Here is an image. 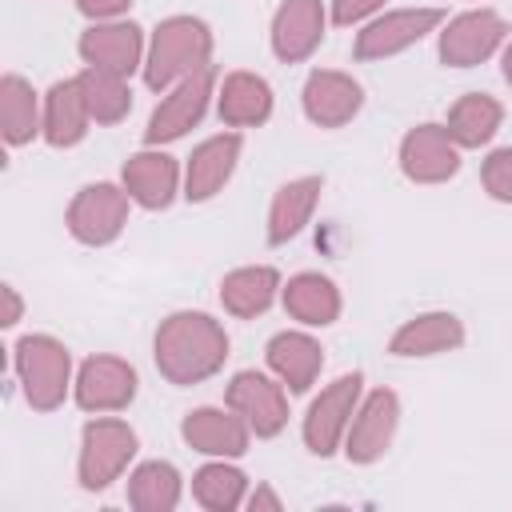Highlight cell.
<instances>
[{
	"mask_svg": "<svg viewBox=\"0 0 512 512\" xmlns=\"http://www.w3.org/2000/svg\"><path fill=\"white\" fill-rule=\"evenodd\" d=\"M152 360L168 384L192 388L224 368L228 332L208 312H172L152 336Z\"/></svg>",
	"mask_w": 512,
	"mask_h": 512,
	"instance_id": "obj_1",
	"label": "cell"
},
{
	"mask_svg": "<svg viewBox=\"0 0 512 512\" xmlns=\"http://www.w3.org/2000/svg\"><path fill=\"white\" fill-rule=\"evenodd\" d=\"M440 24H444L440 8H396V12H384V16H376L372 24H364L356 32L352 56L356 60H388V56L420 44Z\"/></svg>",
	"mask_w": 512,
	"mask_h": 512,
	"instance_id": "obj_11",
	"label": "cell"
},
{
	"mask_svg": "<svg viewBox=\"0 0 512 512\" xmlns=\"http://www.w3.org/2000/svg\"><path fill=\"white\" fill-rule=\"evenodd\" d=\"M328 28V12L320 0H280L276 16H272V52L280 64H300L308 60Z\"/></svg>",
	"mask_w": 512,
	"mask_h": 512,
	"instance_id": "obj_18",
	"label": "cell"
},
{
	"mask_svg": "<svg viewBox=\"0 0 512 512\" xmlns=\"http://www.w3.org/2000/svg\"><path fill=\"white\" fill-rule=\"evenodd\" d=\"M280 288L284 284H280V272L272 264H244V268H232L220 280V304H224V312H232L240 320H252V316L272 308Z\"/></svg>",
	"mask_w": 512,
	"mask_h": 512,
	"instance_id": "obj_27",
	"label": "cell"
},
{
	"mask_svg": "<svg viewBox=\"0 0 512 512\" xmlns=\"http://www.w3.org/2000/svg\"><path fill=\"white\" fill-rule=\"evenodd\" d=\"M500 76L512 84V40L504 44V52H500Z\"/></svg>",
	"mask_w": 512,
	"mask_h": 512,
	"instance_id": "obj_37",
	"label": "cell"
},
{
	"mask_svg": "<svg viewBox=\"0 0 512 512\" xmlns=\"http://www.w3.org/2000/svg\"><path fill=\"white\" fill-rule=\"evenodd\" d=\"M128 204H132V196L124 192V184L96 180V184H84V188L72 196L64 224H68L72 240H80V244H88V248H104V244H112V240L124 232V224H128Z\"/></svg>",
	"mask_w": 512,
	"mask_h": 512,
	"instance_id": "obj_7",
	"label": "cell"
},
{
	"mask_svg": "<svg viewBox=\"0 0 512 512\" xmlns=\"http://www.w3.org/2000/svg\"><path fill=\"white\" fill-rule=\"evenodd\" d=\"M400 428V396L392 388H372L368 396H360V408L348 424L344 436V456L352 464H376L384 460V452L392 448Z\"/></svg>",
	"mask_w": 512,
	"mask_h": 512,
	"instance_id": "obj_10",
	"label": "cell"
},
{
	"mask_svg": "<svg viewBox=\"0 0 512 512\" xmlns=\"http://www.w3.org/2000/svg\"><path fill=\"white\" fill-rule=\"evenodd\" d=\"M508 40V20L492 8H472L440 28V60L448 68H476Z\"/></svg>",
	"mask_w": 512,
	"mask_h": 512,
	"instance_id": "obj_9",
	"label": "cell"
},
{
	"mask_svg": "<svg viewBox=\"0 0 512 512\" xmlns=\"http://www.w3.org/2000/svg\"><path fill=\"white\" fill-rule=\"evenodd\" d=\"M0 296H4V312H0V328H16V324L24 320V300H20V292H16L12 284H4V288H0Z\"/></svg>",
	"mask_w": 512,
	"mask_h": 512,
	"instance_id": "obj_35",
	"label": "cell"
},
{
	"mask_svg": "<svg viewBox=\"0 0 512 512\" xmlns=\"http://www.w3.org/2000/svg\"><path fill=\"white\" fill-rule=\"evenodd\" d=\"M400 172L412 184H444L460 172V144L444 124H416L400 140Z\"/></svg>",
	"mask_w": 512,
	"mask_h": 512,
	"instance_id": "obj_13",
	"label": "cell"
},
{
	"mask_svg": "<svg viewBox=\"0 0 512 512\" xmlns=\"http://www.w3.org/2000/svg\"><path fill=\"white\" fill-rule=\"evenodd\" d=\"M140 440L132 432V424L116 420V416H96L84 424L80 432V460H76V480L84 492H104L112 480L124 476V468L132 464Z\"/></svg>",
	"mask_w": 512,
	"mask_h": 512,
	"instance_id": "obj_4",
	"label": "cell"
},
{
	"mask_svg": "<svg viewBox=\"0 0 512 512\" xmlns=\"http://www.w3.org/2000/svg\"><path fill=\"white\" fill-rule=\"evenodd\" d=\"M120 184H124V192L132 196V204H140V208H148V212H160V208H168L172 200H176V192H180V164L164 152V148H140V152H132L128 160H124V168H120Z\"/></svg>",
	"mask_w": 512,
	"mask_h": 512,
	"instance_id": "obj_16",
	"label": "cell"
},
{
	"mask_svg": "<svg viewBox=\"0 0 512 512\" xmlns=\"http://www.w3.org/2000/svg\"><path fill=\"white\" fill-rule=\"evenodd\" d=\"M184 496V480L168 460H144L128 472V504L136 512H172Z\"/></svg>",
	"mask_w": 512,
	"mask_h": 512,
	"instance_id": "obj_29",
	"label": "cell"
},
{
	"mask_svg": "<svg viewBox=\"0 0 512 512\" xmlns=\"http://www.w3.org/2000/svg\"><path fill=\"white\" fill-rule=\"evenodd\" d=\"M212 64V28L200 16H168L156 24L144 52V84L168 92L184 76Z\"/></svg>",
	"mask_w": 512,
	"mask_h": 512,
	"instance_id": "obj_2",
	"label": "cell"
},
{
	"mask_svg": "<svg viewBox=\"0 0 512 512\" xmlns=\"http://www.w3.org/2000/svg\"><path fill=\"white\" fill-rule=\"evenodd\" d=\"M12 368H16V380H20L28 408H36V412H56L64 404L68 388L76 384L72 380V352L48 332L20 336L12 344Z\"/></svg>",
	"mask_w": 512,
	"mask_h": 512,
	"instance_id": "obj_3",
	"label": "cell"
},
{
	"mask_svg": "<svg viewBox=\"0 0 512 512\" xmlns=\"http://www.w3.org/2000/svg\"><path fill=\"white\" fill-rule=\"evenodd\" d=\"M180 436L192 452H204V456H220V460H236L248 452L252 444V428L224 404V408H192L184 420H180Z\"/></svg>",
	"mask_w": 512,
	"mask_h": 512,
	"instance_id": "obj_17",
	"label": "cell"
},
{
	"mask_svg": "<svg viewBox=\"0 0 512 512\" xmlns=\"http://www.w3.org/2000/svg\"><path fill=\"white\" fill-rule=\"evenodd\" d=\"M500 120H504V104L496 96H488V92H464L448 108L444 128H448V136L460 148H480V144H488L496 136Z\"/></svg>",
	"mask_w": 512,
	"mask_h": 512,
	"instance_id": "obj_28",
	"label": "cell"
},
{
	"mask_svg": "<svg viewBox=\"0 0 512 512\" xmlns=\"http://www.w3.org/2000/svg\"><path fill=\"white\" fill-rule=\"evenodd\" d=\"M280 300H284V312L308 328H328L340 320V288L324 276V272H296L284 288H280Z\"/></svg>",
	"mask_w": 512,
	"mask_h": 512,
	"instance_id": "obj_26",
	"label": "cell"
},
{
	"mask_svg": "<svg viewBox=\"0 0 512 512\" xmlns=\"http://www.w3.org/2000/svg\"><path fill=\"white\" fill-rule=\"evenodd\" d=\"M192 500L200 508H208V512H232V508H240L248 500V476L236 464L216 456L212 464H204L192 476Z\"/></svg>",
	"mask_w": 512,
	"mask_h": 512,
	"instance_id": "obj_31",
	"label": "cell"
},
{
	"mask_svg": "<svg viewBox=\"0 0 512 512\" xmlns=\"http://www.w3.org/2000/svg\"><path fill=\"white\" fill-rule=\"evenodd\" d=\"M216 112L228 128H260L272 116V84L256 72H228L216 88Z\"/></svg>",
	"mask_w": 512,
	"mask_h": 512,
	"instance_id": "obj_23",
	"label": "cell"
},
{
	"mask_svg": "<svg viewBox=\"0 0 512 512\" xmlns=\"http://www.w3.org/2000/svg\"><path fill=\"white\" fill-rule=\"evenodd\" d=\"M224 404L252 428V436L260 440H272L284 432L288 424V396H284V384L264 376V372H236L224 388Z\"/></svg>",
	"mask_w": 512,
	"mask_h": 512,
	"instance_id": "obj_8",
	"label": "cell"
},
{
	"mask_svg": "<svg viewBox=\"0 0 512 512\" xmlns=\"http://www.w3.org/2000/svg\"><path fill=\"white\" fill-rule=\"evenodd\" d=\"M320 192H324V176H296L276 188V196L268 204V228H264L272 248L296 240L308 228V220L320 204Z\"/></svg>",
	"mask_w": 512,
	"mask_h": 512,
	"instance_id": "obj_22",
	"label": "cell"
},
{
	"mask_svg": "<svg viewBox=\"0 0 512 512\" xmlns=\"http://www.w3.org/2000/svg\"><path fill=\"white\" fill-rule=\"evenodd\" d=\"M88 124H92V112H88L80 80L76 76L56 80L44 92V140L52 148H72L88 136Z\"/></svg>",
	"mask_w": 512,
	"mask_h": 512,
	"instance_id": "obj_24",
	"label": "cell"
},
{
	"mask_svg": "<svg viewBox=\"0 0 512 512\" xmlns=\"http://www.w3.org/2000/svg\"><path fill=\"white\" fill-rule=\"evenodd\" d=\"M480 180L484 192L500 204H512V148H496L488 152V160L480 164Z\"/></svg>",
	"mask_w": 512,
	"mask_h": 512,
	"instance_id": "obj_32",
	"label": "cell"
},
{
	"mask_svg": "<svg viewBox=\"0 0 512 512\" xmlns=\"http://www.w3.org/2000/svg\"><path fill=\"white\" fill-rule=\"evenodd\" d=\"M300 104L316 128H344L364 108V88H360V80H352L340 68H316L304 80Z\"/></svg>",
	"mask_w": 512,
	"mask_h": 512,
	"instance_id": "obj_14",
	"label": "cell"
},
{
	"mask_svg": "<svg viewBox=\"0 0 512 512\" xmlns=\"http://www.w3.org/2000/svg\"><path fill=\"white\" fill-rule=\"evenodd\" d=\"M360 396H364V372H344L320 388V396L304 412V444L312 456L324 460L336 448H344V436L360 408Z\"/></svg>",
	"mask_w": 512,
	"mask_h": 512,
	"instance_id": "obj_5",
	"label": "cell"
},
{
	"mask_svg": "<svg viewBox=\"0 0 512 512\" xmlns=\"http://www.w3.org/2000/svg\"><path fill=\"white\" fill-rule=\"evenodd\" d=\"M464 344V320L456 312H416L412 320H404L392 340L388 352L392 356H440V352H456Z\"/></svg>",
	"mask_w": 512,
	"mask_h": 512,
	"instance_id": "obj_20",
	"label": "cell"
},
{
	"mask_svg": "<svg viewBox=\"0 0 512 512\" xmlns=\"http://www.w3.org/2000/svg\"><path fill=\"white\" fill-rule=\"evenodd\" d=\"M136 384L140 380H136V368L128 360L100 352V356H88L80 364L76 384H72V396H76V404L84 412L104 416V412H124L136 400Z\"/></svg>",
	"mask_w": 512,
	"mask_h": 512,
	"instance_id": "obj_12",
	"label": "cell"
},
{
	"mask_svg": "<svg viewBox=\"0 0 512 512\" xmlns=\"http://www.w3.org/2000/svg\"><path fill=\"white\" fill-rule=\"evenodd\" d=\"M76 80H80V88H84L92 124H120V120L132 112V88H128V76H124V72L84 64V72H80Z\"/></svg>",
	"mask_w": 512,
	"mask_h": 512,
	"instance_id": "obj_30",
	"label": "cell"
},
{
	"mask_svg": "<svg viewBox=\"0 0 512 512\" xmlns=\"http://www.w3.org/2000/svg\"><path fill=\"white\" fill-rule=\"evenodd\" d=\"M264 360L272 368V376L288 388V392H308L320 380L324 368V348L320 340H312L308 332H276L264 348Z\"/></svg>",
	"mask_w": 512,
	"mask_h": 512,
	"instance_id": "obj_21",
	"label": "cell"
},
{
	"mask_svg": "<svg viewBox=\"0 0 512 512\" xmlns=\"http://www.w3.org/2000/svg\"><path fill=\"white\" fill-rule=\"evenodd\" d=\"M76 8L96 24V20H124L132 0H76Z\"/></svg>",
	"mask_w": 512,
	"mask_h": 512,
	"instance_id": "obj_34",
	"label": "cell"
},
{
	"mask_svg": "<svg viewBox=\"0 0 512 512\" xmlns=\"http://www.w3.org/2000/svg\"><path fill=\"white\" fill-rule=\"evenodd\" d=\"M240 148H244L240 132H216V136L200 140V144L192 148L188 164H184V196H188L192 204L212 200V196L232 180V172H236V164H240Z\"/></svg>",
	"mask_w": 512,
	"mask_h": 512,
	"instance_id": "obj_19",
	"label": "cell"
},
{
	"mask_svg": "<svg viewBox=\"0 0 512 512\" xmlns=\"http://www.w3.org/2000/svg\"><path fill=\"white\" fill-rule=\"evenodd\" d=\"M76 48H80L84 64L112 68V72H124V76L144 68V52H148L144 48V32L132 20H96V24H88L80 32Z\"/></svg>",
	"mask_w": 512,
	"mask_h": 512,
	"instance_id": "obj_15",
	"label": "cell"
},
{
	"mask_svg": "<svg viewBox=\"0 0 512 512\" xmlns=\"http://www.w3.org/2000/svg\"><path fill=\"white\" fill-rule=\"evenodd\" d=\"M244 504H248L252 512H280V508H284V500H280V496H276L268 484H256V492H252Z\"/></svg>",
	"mask_w": 512,
	"mask_h": 512,
	"instance_id": "obj_36",
	"label": "cell"
},
{
	"mask_svg": "<svg viewBox=\"0 0 512 512\" xmlns=\"http://www.w3.org/2000/svg\"><path fill=\"white\" fill-rule=\"evenodd\" d=\"M212 96H216V64H208V68L184 76L180 84H172V88L160 96V104L152 108V116H148L144 144L160 148V144L180 140L188 128H196V124L204 120Z\"/></svg>",
	"mask_w": 512,
	"mask_h": 512,
	"instance_id": "obj_6",
	"label": "cell"
},
{
	"mask_svg": "<svg viewBox=\"0 0 512 512\" xmlns=\"http://www.w3.org/2000/svg\"><path fill=\"white\" fill-rule=\"evenodd\" d=\"M380 8H384V0H332L328 20H332V24H340V28H348V24L368 20V16H372V12H380Z\"/></svg>",
	"mask_w": 512,
	"mask_h": 512,
	"instance_id": "obj_33",
	"label": "cell"
},
{
	"mask_svg": "<svg viewBox=\"0 0 512 512\" xmlns=\"http://www.w3.org/2000/svg\"><path fill=\"white\" fill-rule=\"evenodd\" d=\"M0 132L8 148H24L44 136V104L20 72H4L0 80Z\"/></svg>",
	"mask_w": 512,
	"mask_h": 512,
	"instance_id": "obj_25",
	"label": "cell"
}]
</instances>
